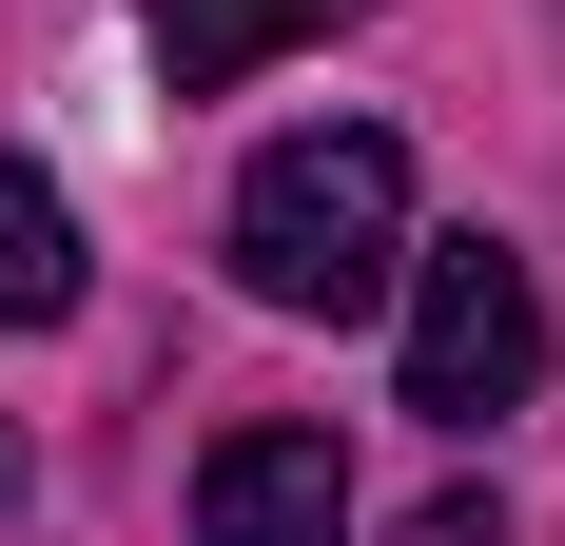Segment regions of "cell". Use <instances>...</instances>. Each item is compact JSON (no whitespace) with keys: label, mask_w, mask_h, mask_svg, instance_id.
Wrapping results in <instances>:
<instances>
[{"label":"cell","mask_w":565,"mask_h":546,"mask_svg":"<svg viewBox=\"0 0 565 546\" xmlns=\"http://www.w3.org/2000/svg\"><path fill=\"white\" fill-rule=\"evenodd\" d=\"M391 546H508V507H488V489H429V507H409Z\"/></svg>","instance_id":"8992f818"},{"label":"cell","mask_w":565,"mask_h":546,"mask_svg":"<svg viewBox=\"0 0 565 546\" xmlns=\"http://www.w3.org/2000/svg\"><path fill=\"white\" fill-rule=\"evenodd\" d=\"M546 390V293H526L508 234H429L409 254V410L429 430H508Z\"/></svg>","instance_id":"7a4b0ae2"},{"label":"cell","mask_w":565,"mask_h":546,"mask_svg":"<svg viewBox=\"0 0 565 546\" xmlns=\"http://www.w3.org/2000/svg\"><path fill=\"white\" fill-rule=\"evenodd\" d=\"M0 507H20V430H0Z\"/></svg>","instance_id":"52a82bcc"},{"label":"cell","mask_w":565,"mask_h":546,"mask_svg":"<svg viewBox=\"0 0 565 546\" xmlns=\"http://www.w3.org/2000/svg\"><path fill=\"white\" fill-rule=\"evenodd\" d=\"M391 273H409V137L312 117V137H274V157L234 176V293H254V313L351 332Z\"/></svg>","instance_id":"6da1fadb"},{"label":"cell","mask_w":565,"mask_h":546,"mask_svg":"<svg viewBox=\"0 0 565 546\" xmlns=\"http://www.w3.org/2000/svg\"><path fill=\"white\" fill-rule=\"evenodd\" d=\"M332 20H371V0H137V40H157V78H175V98H234L254 59L332 40Z\"/></svg>","instance_id":"277c9868"},{"label":"cell","mask_w":565,"mask_h":546,"mask_svg":"<svg viewBox=\"0 0 565 546\" xmlns=\"http://www.w3.org/2000/svg\"><path fill=\"white\" fill-rule=\"evenodd\" d=\"M195 546H351V449L332 430H215Z\"/></svg>","instance_id":"3957f363"},{"label":"cell","mask_w":565,"mask_h":546,"mask_svg":"<svg viewBox=\"0 0 565 546\" xmlns=\"http://www.w3.org/2000/svg\"><path fill=\"white\" fill-rule=\"evenodd\" d=\"M0 313H20V332L78 313V196H58L40 157H0Z\"/></svg>","instance_id":"5b68a950"}]
</instances>
